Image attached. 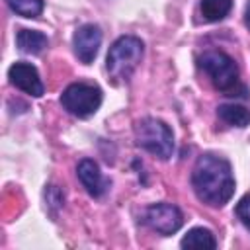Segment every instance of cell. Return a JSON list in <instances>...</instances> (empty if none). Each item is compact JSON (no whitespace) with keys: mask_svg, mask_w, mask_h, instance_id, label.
Returning a JSON list of instances; mask_svg holds the SVG:
<instances>
[{"mask_svg":"<svg viewBox=\"0 0 250 250\" xmlns=\"http://www.w3.org/2000/svg\"><path fill=\"white\" fill-rule=\"evenodd\" d=\"M76 174H78V180L82 182V186L86 188V191L94 197H100L105 188H107V182L104 180L102 172H100V166L92 160V158H84L78 162V168H76Z\"/></svg>","mask_w":250,"mask_h":250,"instance_id":"9c48e42d","label":"cell"},{"mask_svg":"<svg viewBox=\"0 0 250 250\" xmlns=\"http://www.w3.org/2000/svg\"><path fill=\"white\" fill-rule=\"evenodd\" d=\"M47 35L41 31H33V29H20L16 35V45L21 53L27 55H39L45 47H47Z\"/></svg>","mask_w":250,"mask_h":250,"instance_id":"30bf717a","label":"cell"},{"mask_svg":"<svg viewBox=\"0 0 250 250\" xmlns=\"http://www.w3.org/2000/svg\"><path fill=\"white\" fill-rule=\"evenodd\" d=\"M135 135H137L139 146H143L150 154H154L162 160L172 156V152H174V135H172V129L164 121L154 119V117H146V119L137 123Z\"/></svg>","mask_w":250,"mask_h":250,"instance_id":"3957f363","label":"cell"},{"mask_svg":"<svg viewBox=\"0 0 250 250\" xmlns=\"http://www.w3.org/2000/svg\"><path fill=\"white\" fill-rule=\"evenodd\" d=\"M61 104L68 113L76 117H88L98 111L102 104V90L94 84L76 82L64 88L61 96Z\"/></svg>","mask_w":250,"mask_h":250,"instance_id":"5b68a950","label":"cell"},{"mask_svg":"<svg viewBox=\"0 0 250 250\" xmlns=\"http://www.w3.org/2000/svg\"><path fill=\"white\" fill-rule=\"evenodd\" d=\"M217 115L234 127H246L250 125V109H246L244 105L238 104H223L217 107Z\"/></svg>","mask_w":250,"mask_h":250,"instance_id":"7c38bea8","label":"cell"},{"mask_svg":"<svg viewBox=\"0 0 250 250\" xmlns=\"http://www.w3.org/2000/svg\"><path fill=\"white\" fill-rule=\"evenodd\" d=\"M8 6L23 18H37L43 12V0H6Z\"/></svg>","mask_w":250,"mask_h":250,"instance_id":"5bb4252c","label":"cell"},{"mask_svg":"<svg viewBox=\"0 0 250 250\" xmlns=\"http://www.w3.org/2000/svg\"><path fill=\"white\" fill-rule=\"evenodd\" d=\"M8 78H10L12 86L20 88L21 92H25V94H29L33 98H39L45 92V86H43V82L39 78L37 68L33 64H29V62H23V61L14 62L10 66V70H8Z\"/></svg>","mask_w":250,"mask_h":250,"instance_id":"52a82bcc","label":"cell"},{"mask_svg":"<svg viewBox=\"0 0 250 250\" xmlns=\"http://www.w3.org/2000/svg\"><path fill=\"white\" fill-rule=\"evenodd\" d=\"M100 43H102V31L94 23H84L74 31V37H72L74 53L84 64H90L96 59Z\"/></svg>","mask_w":250,"mask_h":250,"instance_id":"ba28073f","label":"cell"},{"mask_svg":"<svg viewBox=\"0 0 250 250\" xmlns=\"http://www.w3.org/2000/svg\"><path fill=\"white\" fill-rule=\"evenodd\" d=\"M232 8V0H201L199 10L203 20L207 21H221L223 18L229 16Z\"/></svg>","mask_w":250,"mask_h":250,"instance_id":"4fadbf2b","label":"cell"},{"mask_svg":"<svg viewBox=\"0 0 250 250\" xmlns=\"http://www.w3.org/2000/svg\"><path fill=\"white\" fill-rule=\"evenodd\" d=\"M199 64L217 90L232 96L234 88L238 86V66L232 57L223 51H205L199 57Z\"/></svg>","mask_w":250,"mask_h":250,"instance_id":"277c9868","label":"cell"},{"mask_svg":"<svg viewBox=\"0 0 250 250\" xmlns=\"http://www.w3.org/2000/svg\"><path fill=\"white\" fill-rule=\"evenodd\" d=\"M141 59H143V41L135 35H123L109 47L105 66L113 78L125 80L139 66Z\"/></svg>","mask_w":250,"mask_h":250,"instance_id":"7a4b0ae2","label":"cell"},{"mask_svg":"<svg viewBox=\"0 0 250 250\" xmlns=\"http://www.w3.org/2000/svg\"><path fill=\"white\" fill-rule=\"evenodd\" d=\"M244 20H246V25L250 27V0H248V6H246V16H244Z\"/></svg>","mask_w":250,"mask_h":250,"instance_id":"2e32d148","label":"cell"},{"mask_svg":"<svg viewBox=\"0 0 250 250\" xmlns=\"http://www.w3.org/2000/svg\"><path fill=\"white\" fill-rule=\"evenodd\" d=\"M145 223L158 234H174L184 225L182 211L172 203H154L145 213Z\"/></svg>","mask_w":250,"mask_h":250,"instance_id":"8992f818","label":"cell"},{"mask_svg":"<svg viewBox=\"0 0 250 250\" xmlns=\"http://www.w3.org/2000/svg\"><path fill=\"white\" fill-rule=\"evenodd\" d=\"M191 186L199 201L223 207L234 193V176L229 160L211 152L199 156L191 172Z\"/></svg>","mask_w":250,"mask_h":250,"instance_id":"6da1fadb","label":"cell"},{"mask_svg":"<svg viewBox=\"0 0 250 250\" xmlns=\"http://www.w3.org/2000/svg\"><path fill=\"white\" fill-rule=\"evenodd\" d=\"M236 217L242 221V225L250 229V193L240 197V201L236 203Z\"/></svg>","mask_w":250,"mask_h":250,"instance_id":"9a60e30c","label":"cell"},{"mask_svg":"<svg viewBox=\"0 0 250 250\" xmlns=\"http://www.w3.org/2000/svg\"><path fill=\"white\" fill-rule=\"evenodd\" d=\"M182 248H197V250H213L217 248V240L213 236V232L209 229H203V227H195L191 230H188V234L182 238Z\"/></svg>","mask_w":250,"mask_h":250,"instance_id":"8fae6325","label":"cell"}]
</instances>
